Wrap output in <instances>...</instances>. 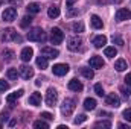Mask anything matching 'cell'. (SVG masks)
<instances>
[{
  "label": "cell",
  "instance_id": "obj_1",
  "mask_svg": "<svg viewBox=\"0 0 131 129\" xmlns=\"http://www.w3.org/2000/svg\"><path fill=\"white\" fill-rule=\"evenodd\" d=\"M28 40L29 41H35V43H44L47 40V35L41 28H34V29H31L28 32Z\"/></svg>",
  "mask_w": 131,
  "mask_h": 129
},
{
  "label": "cell",
  "instance_id": "obj_2",
  "mask_svg": "<svg viewBox=\"0 0 131 129\" xmlns=\"http://www.w3.org/2000/svg\"><path fill=\"white\" fill-rule=\"evenodd\" d=\"M44 102H46V105H47V106H50V108L57 105V102H58V93H57V90H55V88H49V90H47Z\"/></svg>",
  "mask_w": 131,
  "mask_h": 129
},
{
  "label": "cell",
  "instance_id": "obj_3",
  "mask_svg": "<svg viewBox=\"0 0 131 129\" xmlns=\"http://www.w3.org/2000/svg\"><path fill=\"white\" fill-rule=\"evenodd\" d=\"M20 41V36L17 35V32L12 29V28H8V29H5L3 32H2V41H5V43H9V41Z\"/></svg>",
  "mask_w": 131,
  "mask_h": 129
},
{
  "label": "cell",
  "instance_id": "obj_4",
  "mask_svg": "<svg viewBox=\"0 0 131 129\" xmlns=\"http://www.w3.org/2000/svg\"><path fill=\"white\" fill-rule=\"evenodd\" d=\"M81 46H82V38L81 36H70L69 38V41H67V47H69V50H72V52H78L79 49H81Z\"/></svg>",
  "mask_w": 131,
  "mask_h": 129
},
{
  "label": "cell",
  "instance_id": "obj_5",
  "mask_svg": "<svg viewBox=\"0 0 131 129\" xmlns=\"http://www.w3.org/2000/svg\"><path fill=\"white\" fill-rule=\"evenodd\" d=\"M63 40H64V32L60 28H52V31H50V41H52V44H61Z\"/></svg>",
  "mask_w": 131,
  "mask_h": 129
},
{
  "label": "cell",
  "instance_id": "obj_6",
  "mask_svg": "<svg viewBox=\"0 0 131 129\" xmlns=\"http://www.w3.org/2000/svg\"><path fill=\"white\" fill-rule=\"evenodd\" d=\"M75 100L73 99H64L63 105H61V112L63 115H70L73 111H75Z\"/></svg>",
  "mask_w": 131,
  "mask_h": 129
},
{
  "label": "cell",
  "instance_id": "obj_7",
  "mask_svg": "<svg viewBox=\"0 0 131 129\" xmlns=\"http://www.w3.org/2000/svg\"><path fill=\"white\" fill-rule=\"evenodd\" d=\"M2 18L5 21H14L17 18V9L15 8H6L2 14Z\"/></svg>",
  "mask_w": 131,
  "mask_h": 129
},
{
  "label": "cell",
  "instance_id": "obj_8",
  "mask_svg": "<svg viewBox=\"0 0 131 129\" xmlns=\"http://www.w3.org/2000/svg\"><path fill=\"white\" fill-rule=\"evenodd\" d=\"M41 55L46 56L47 59H55V58H58L60 52L57 49H53V47H43L41 49Z\"/></svg>",
  "mask_w": 131,
  "mask_h": 129
},
{
  "label": "cell",
  "instance_id": "obj_9",
  "mask_svg": "<svg viewBox=\"0 0 131 129\" xmlns=\"http://www.w3.org/2000/svg\"><path fill=\"white\" fill-rule=\"evenodd\" d=\"M105 103H107L108 106H111V108H119V105H121V99H119L117 94L111 93V94H108V96L105 97Z\"/></svg>",
  "mask_w": 131,
  "mask_h": 129
},
{
  "label": "cell",
  "instance_id": "obj_10",
  "mask_svg": "<svg viewBox=\"0 0 131 129\" xmlns=\"http://www.w3.org/2000/svg\"><path fill=\"white\" fill-rule=\"evenodd\" d=\"M18 73H20V76L23 78V79H31L34 76V70L32 67H29V65H20L18 67Z\"/></svg>",
  "mask_w": 131,
  "mask_h": 129
},
{
  "label": "cell",
  "instance_id": "obj_11",
  "mask_svg": "<svg viewBox=\"0 0 131 129\" xmlns=\"http://www.w3.org/2000/svg\"><path fill=\"white\" fill-rule=\"evenodd\" d=\"M52 71L55 76H64L69 73V65L67 64H55L52 67Z\"/></svg>",
  "mask_w": 131,
  "mask_h": 129
},
{
  "label": "cell",
  "instance_id": "obj_12",
  "mask_svg": "<svg viewBox=\"0 0 131 129\" xmlns=\"http://www.w3.org/2000/svg\"><path fill=\"white\" fill-rule=\"evenodd\" d=\"M131 18V11L127 8H122L116 12V20L117 21H125V20H130Z\"/></svg>",
  "mask_w": 131,
  "mask_h": 129
},
{
  "label": "cell",
  "instance_id": "obj_13",
  "mask_svg": "<svg viewBox=\"0 0 131 129\" xmlns=\"http://www.w3.org/2000/svg\"><path fill=\"white\" fill-rule=\"evenodd\" d=\"M32 56H34V50L31 47H25V49L21 50V53H20V58H21L23 62H29V61L32 59Z\"/></svg>",
  "mask_w": 131,
  "mask_h": 129
},
{
  "label": "cell",
  "instance_id": "obj_14",
  "mask_svg": "<svg viewBox=\"0 0 131 129\" xmlns=\"http://www.w3.org/2000/svg\"><path fill=\"white\" fill-rule=\"evenodd\" d=\"M89 62H90V67H92V68H102L104 64H105L101 56H92Z\"/></svg>",
  "mask_w": 131,
  "mask_h": 129
},
{
  "label": "cell",
  "instance_id": "obj_15",
  "mask_svg": "<svg viewBox=\"0 0 131 129\" xmlns=\"http://www.w3.org/2000/svg\"><path fill=\"white\" fill-rule=\"evenodd\" d=\"M82 84L78 81V79H72V81H69V90H72V91H76V93H79V91H82Z\"/></svg>",
  "mask_w": 131,
  "mask_h": 129
},
{
  "label": "cell",
  "instance_id": "obj_16",
  "mask_svg": "<svg viewBox=\"0 0 131 129\" xmlns=\"http://www.w3.org/2000/svg\"><path fill=\"white\" fill-rule=\"evenodd\" d=\"M93 46L95 47H98V49H101V47H104L105 44H107V36H104V35H98V36H95L93 38Z\"/></svg>",
  "mask_w": 131,
  "mask_h": 129
},
{
  "label": "cell",
  "instance_id": "obj_17",
  "mask_svg": "<svg viewBox=\"0 0 131 129\" xmlns=\"http://www.w3.org/2000/svg\"><path fill=\"white\" fill-rule=\"evenodd\" d=\"M29 105H32V106H38V105H41V94L40 93H32L31 96H29Z\"/></svg>",
  "mask_w": 131,
  "mask_h": 129
},
{
  "label": "cell",
  "instance_id": "obj_18",
  "mask_svg": "<svg viewBox=\"0 0 131 129\" xmlns=\"http://www.w3.org/2000/svg\"><path fill=\"white\" fill-rule=\"evenodd\" d=\"M23 93H25L23 90H18V91H15V93H12V94H9V96L6 97V102H8L9 105H12V103H14V102H15L17 99H20V97L23 96Z\"/></svg>",
  "mask_w": 131,
  "mask_h": 129
},
{
  "label": "cell",
  "instance_id": "obj_19",
  "mask_svg": "<svg viewBox=\"0 0 131 129\" xmlns=\"http://www.w3.org/2000/svg\"><path fill=\"white\" fill-rule=\"evenodd\" d=\"M84 108H85L87 111H93V109L96 108V100L92 99V97H87V99L84 100Z\"/></svg>",
  "mask_w": 131,
  "mask_h": 129
},
{
  "label": "cell",
  "instance_id": "obj_20",
  "mask_svg": "<svg viewBox=\"0 0 131 129\" xmlns=\"http://www.w3.org/2000/svg\"><path fill=\"white\" fill-rule=\"evenodd\" d=\"M90 23H92V26H93L95 29H102V28H104V23H102V20L99 18L98 15H92Z\"/></svg>",
  "mask_w": 131,
  "mask_h": 129
},
{
  "label": "cell",
  "instance_id": "obj_21",
  "mask_svg": "<svg viewBox=\"0 0 131 129\" xmlns=\"http://www.w3.org/2000/svg\"><path fill=\"white\" fill-rule=\"evenodd\" d=\"M47 15H49L50 18H57V17L60 15V8H58V6H49Z\"/></svg>",
  "mask_w": 131,
  "mask_h": 129
},
{
  "label": "cell",
  "instance_id": "obj_22",
  "mask_svg": "<svg viewBox=\"0 0 131 129\" xmlns=\"http://www.w3.org/2000/svg\"><path fill=\"white\" fill-rule=\"evenodd\" d=\"M6 76H8L11 81H17V78L20 76V73H18L17 68H9V70L6 71Z\"/></svg>",
  "mask_w": 131,
  "mask_h": 129
},
{
  "label": "cell",
  "instance_id": "obj_23",
  "mask_svg": "<svg viewBox=\"0 0 131 129\" xmlns=\"http://www.w3.org/2000/svg\"><path fill=\"white\" fill-rule=\"evenodd\" d=\"M81 74H82L84 78H87V79H93V76H95V71H93L92 68L82 67V68H81Z\"/></svg>",
  "mask_w": 131,
  "mask_h": 129
},
{
  "label": "cell",
  "instance_id": "obj_24",
  "mask_svg": "<svg viewBox=\"0 0 131 129\" xmlns=\"http://www.w3.org/2000/svg\"><path fill=\"white\" fill-rule=\"evenodd\" d=\"M127 61L125 59H117L116 61V64H114V68L117 70V71H124V70H127Z\"/></svg>",
  "mask_w": 131,
  "mask_h": 129
},
{
  "label": "cell",
  "instance_id": "obj_25",
  "mask_svg": "<svg viewBox=\"0 0 131 129\" xmlns=\"http://www.w3.org/2000/svg\"><path fill=\"white\" fill-rule=\"evenodd\" d=\"M26 9H28V12H29V14H37V12H40L41 6H40L38 3H29Z\"/></svg>",
  "mask_w": 131,
  "mask_h": 129
},
{
  "label": "cell",
  "instance_id": "obj_26",
  "mask_svg": "<svg viewBox=\"0 0 131 129\" xmlns=\"http://www.w3.org/2000/svg\"><path fill=\"white\" fill-rule=\"evenodd\" d=\"M37 65H38L41 70L47 68V58H46V56H43V55H41V56H38V58H37Z\"/></svg>",
  "mask_w": 131,
  "mask_h": 129
},
{
  "label": "cell",
  "instance_id": "obj_27",
  "mask_svg": "<svg viewBox=\"0 0 131 129\" xmlns=\"http://www.w3.org/2000/svg\"><path fill=\"white\" fill-rule=\"evenodd\" d=\"M105 56H108V58H114L116 55H117V50H116V47H105Z\"/></svg>",
  "mask_w": 131,
  "mask_h": 129
},
{
  "label": "cell",
  "instance_id": "obj_28",
  "mask_svg": "<svg viewBox=\"0 0 131 129\" xmlns=\"http://www.w3.org/2000/svg\"><path fill=\"white\" fill-rule=\"evenodd\" d=\"M72 29H73V32H84V24L81 21H75L72 24Z\"/></svg>",
  "mask_w": 131,
  "mask_h": 129
},
{
  "label": "cell",
  "instance_id": "obj_29",
  "mask_svg": "<svg viewBox=\"0 0 131 129\" xmlns=\"http://www.w3.org/2000/svg\"><path fill=\"white\" fill-rule=\"evenodd\" d=\"M3 58H5V61H12L14 59V52L9 50V49H5L3 50Z\"/></svg>",
  "mask_w": 131,
  "mask_h": 129
},
{
  "label": "cell",
  "instance_id": "obj_30",
  "mask_svg": "<svg viewBox=\"0 0 131 129\" xmlns=\"http://www.w3.org/2000/svg\"><path fill=\"white\" fill-rule=\"evenodd\" d=\"M34 128H37V129H47V128H49V125H47L44 120H37V122H34Z\"/></svg>",
  "mask_w": 131,
  "mask_h": 129
},
{
  "label": "cell",
  "instance_id": "obj_31",
  "mask_svg": "<svg viewBox=\"0 0 131 129\" xmlns=\"http://www.w3.org/2000/svg\"><path fill=\"white\" fill-rule=\"evenodd\" d=\"M31 21H32L31 15H29V17L26 15V17H23V18H21V21H20V26H21V28H28V26L31 24Z\"/></svg>",
  "mask_w": 131,
  "mask_h": 129
},
{
  "label": "cell",
  "instance_id": "obj_32",
  "mask_svg": "<svg viewBox=\"0 0 131 129\" xmlns=\"http://www.w3.org/2000/svg\"><path fill=\"white\" fill-rule=\"evenodd\" d=\"M85 120H87V115H85V114H79V115L73 120V125H81V123H84Z\"/></svg>",
  "mask_w": 131,
  "mask_h": 129
},
{
  "label": "cell",
  "instance_id": "obj_33",
  "mask_svg": "<svg viewBox=\"0 0 131 129\" xmlns=\"http://www.w3.org/2000/svg\"><path fill=\"white\" fill-rule=\"evenodd\" d=\"M121 93L124 94L125 99H130V97H131V90H130V88H127V87H121Z\"/></svg>",
  "mask_w": 131,
  "mask_h": 129
},
{
  "label": "cell",
  "instance_id": "obj_34",
  "mask_svg": "<svg viewBox=\"0 0 131 129\" xmlns=\"http://www.w3.org/2000/svg\"><path fill=\"white\" fill-rule=\"evenodd\" d=\"M95 93H96L98 96H101V97L105 94V93H104V88H102V85H101V84H96V85H95Z\"/></svg>",
  "mask_w": 131,
  "mask_h": 129
},
{
  "label": "cell",
  "instance_id": "obj_35",
  "mask_svg": "<svg viewBox=\"0 0 131 129\" xmlns=\"http://www.w3.org/2000/svg\"><path fill=\"white\" fill-rule=\"evenodd\" d=\"M96 128H111V122H98L95 123Z\"/></svg>",
  "mask_w": 131,
  "mask_h": 129
},
{
  "label": "cell",
  "instance_id": "obj_36",
  "mask_svg": "<svg viewBox=\"0 0 131 129\" xmlns=\"http://www.w3.org/2000/svg\"><path fill=\"white\" fill-rule=\"evenodd\" d=\"M8 88H9V84H8L6 81H2V79H0V93H5Z\"/></svg>",
  "mask_w": 131,
  "mask_h": 129
},
{
  "label": "cell",
  "instance_id": "obj_37",
  "mask_svg": "<svg viewBox=\"0 0 131 129\" xmlns=\"http://www.w3.org/2000/svg\"><path fill=\"white\" fill-rule=\"evenodd\" d=\"M122 115H124V119H125L127 122H131V108H127V109L122 112Z\"/></svg>",
  "mask_w": 131,
  "mask_h": 129
},
{
  "label": "cell",
  "instance_id": "obj_38",
  "mask_svg": "<svg viewBox=\"0 0 131 129\" xmlns=\"http://www.w3.org/2000/svg\"><path fill=\"white\" fill-rule=\"evenodd\" d=\"M111 40H113V43H116L117 46H124V40H122L119 35H113V38H111Z\"/></svg>",
  "mask_w": 131,
  "mask_h": 129
},
{
  "label": "cell",
  "instance_id": "obj_39",
  "mask_svg": "<svg viewBox=\"0 0 131 129\" xmlns=\"http://www.w3.org/2000/svg\"><path fill=\"white\" fill-rule=\"evenodd\" d=\"M41 119H46V120H52L53 115L50 112H41Z\"/></svg>",
  "mask_w": 131,
  "mask_h": 129
},
{
  "label": "cell",
  "instance_id": "obj_40",
  "mask_svg": "<svg viewBox=\"0 0 131 129\" xmlns=\"http://www.w3.org/2000/svg\"><path fill=\"white\" fill-rule=\"evenodd\" d=\"M124 81H125V84H127L128 87H131V73H128V74L125 76V79H124Z\"/></svg>",
  "mask_w": 131,
  "mask_h": 129
},
{
  "label": "cell",
  "instance_id": "obj_41",
  "mask_svg": "<svg viewBox=\"0 0 131 129\" xmlns=\"http://www.w3.org/2000/svg\"><path fill=\"white\" fill-rule=\"evenodd\" d=\"M0 120H2V122H6V120H8V112L3 111V112L0 114Z\"/></svg>",
  "mask_w": 131,
  "mask_h": 129
},
{
  "label": "cell",
  "instance_id": "obj_42",
  "mask_svg": "<svg viewBox=\"0 0 131 129\" xmlns=\"http://www.w3.org/2000/svg\"><path fill=\"white\" fill-rule=\"evenodd\" d=\"M78 14V11H75V9H70L69 12H67V17H73V15H76Z\"/></svg>",
  "mask_w": 131,
  "mask_h": 129
},
{
  "label": "cell",
  "instance_id": "obj_43",
  "mask_svg": "<svg viewBox=\"0 0 131 129\" xmlns=\"http://www.w3.org/2000/svg\"><path fill=\"white\" fill-rule=\"evenodd\" d=\"M99 117H111V114L110 112H105V111H101L99 112Z\"/></svg>",
  "mask_w": 131,
  "mask_h": 129
},
{
  "label": "cell",
  "instance_id": "obj_44",
  "mask_svg": "<svg viewBox=\"0 0 131 129\" xmlns=\"http://www.w3.org/2000/svg\"><path fill=\"white\" fill-rule=\"evenodd\" d=\"M75 2H76V0H67V2H66V5H67V8H72Z\"/></svg>",
  "mask_w": 131,
  "mask_h": 129
},
{
  "label": "cell",
  "instance_id": "obj_45",
  "mask_svg": "<svg viewBox=\"0 0 131 129\" xmlns=\"http://www.w3.org/2000/svg\"><path fill=\"white\" fill-rule=\"evenodd\" d=\"M15 123H17V120L14 119V120H11V122H9V126H15Z\"/></svg>",
  "mask_w": 131,
  "mask_h": 129
},
{
  "label": "cell",
  "instance_id": "obj_46",
  "mask_svg": "<svg viewBox=\"0 0 131 129\" xmlns=\"http://www.w3.org/2000/svg\"><path fill=\"white\" fill-rule=\"evenodd\" d=\"M41 82H43V81H41V78H40V79L35 82V85H37V87H40V85H41Z\"/></svg>",
  "mask_w": 131,
  "mask_h": 129
},
{
  "label": "cell",
  "instance_id": "obj_47",
  "mask_svg": "<svg viewBox=\"0 0 131 129\" xmlns=\"http://www.w3.org/2000/svg\"><path fill=\"white\" fill-rule=\"evenodd\" d=\"M111 2H113V3H122L124 0H111Z\"/></svg>",
  "mask_w": 131,
  "mask_h": 129
},
{
  "label": "cell",
  "instance_id": "obj_48",
  "mask_svg": "<svg viewBox=\"0 0 131 129\" xmlns=\"http://www.w3.org/2000/svg\"><path fill=\"white\" fill-rule=\"evenodd\" d=\"M3 2H5V0H0V5H2V3H3Z\"/></svg>",
  "mask_w": 131,
  "mask_h": 129
}]
</instances>
